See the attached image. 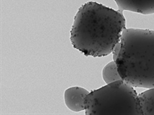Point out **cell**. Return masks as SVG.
I'll use <instances>...</instances> for the list:
<instances>
[{"mask_svg": "<svg viewBox=\"0 0 154 115\" xmlns=\"http://www.w3.org/2000/svg\"><path fill=\"white\" fill-rule=\"evenodd\" d=\"M143 115H154V87L138 94Z\"/></svg>", "mask_w": 154, "mask_h": 115, "instance_id": "6", "label": "cell"}, {"mask_svg": "<svg viewBox=\"0 0 154 115\" xmlns=\"http://www.w3.org/2000/svg\"><path fill=\"white\" fill-rule=\"evenodd\" d=\"M125 28L126 19L122 11L88 2L75 16L70 42L84 55L104 57L112 52Z\"/></svg>", "mask_w": 154, "mask_h": 115, "instance_id": "1", "label": "cell"}, {"mask_svg": "<svg viewBox=\"0 0 154 115\" xmlns=\"http://www.w3.org/2000/svg\"><path fill=\"white\" fill-rule=\"evenodd\" d=\"M89 91L80 87H72L66 89L64 100L67 108L74 112L85 111V100Z\"/></svg>", "mask_w": 154, "mask_h": 115, "instance_id": "4", "label": "cell"}, {"mask_svg": "<svg viewBox=\"0 0 154 115\" xmlns=\"http://www.w3.org/2000/svg\"><path fill=\"white\" fill-rule=\"evenodd\" d=\"M86 115H143L138 94L123 80L90 91L85 100Z\"/></svg>", "mask_w": 154, "mask_h": 115, "instance_id": "3", "label": "cell"}, {"mask_svg": "<svg viewBox=\"0 0 154 115\" xmlns=\"http://www.w3.org/2000/svg\"><path fill=\"white\" fill-rule=\"evenodd\" d=\"M103 78L106 84L119 80H123L119 75L117 70V66L114 61L108 63L103 69Z\"/></svg>", "mask_w": 154, "mask_h": 115, "instance_id": "7", "label": "cell"}, {"mask_svg": "<svg viewBox=\"0 0 154 115\" xmlns=\"http://www.w3.org/2000/svg\"><path fill=\"white\" fill-rule=\"evenodd\" d=\"M121 11H130L140 14L154 13V0H114Z\"/></svg>", "mask_w": 154, "mask_h": 115, "instance_id": "5", "label": "cell"}, {"mask_svg": "<svg viewBox=\"0 0 154 115\" xmlns=\"http://www.w3.org/2000/svg\"><path fill=\"white\" fill-rule=\"evenodd\" d=\"M112 53L124 81L133 87H154V30L125 28Z\"/></svg>", "mask_w": 154, "mask_h": 115, "instance_id": "2", "label": "cell"}]
</instances>
